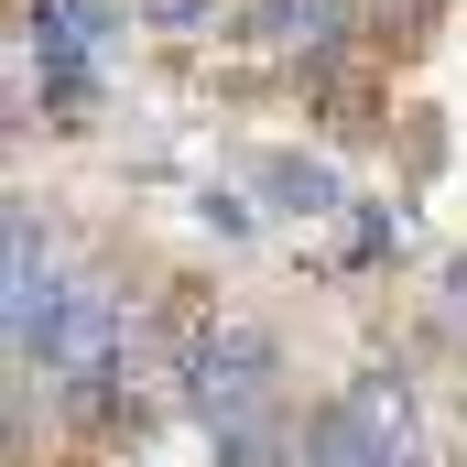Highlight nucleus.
I'll return each instance as SVG.
<instances>
[{
  "label": "nucleus",
  "instance_id": "obj_1",
  "mask_svg": "<svg viewBox=\"0 0 467 467\" xmlns=\"http://www.w3.org/2000/svg\"><path fill=\"white\" fill-rule=\"evenodd\" d=\"M185 402H196L207 424L272 413V337H261V327H207L196 358H185Z\"/></svg>",
  "mask_w": 467,
  "mask_h": 467
},
{
  "label": "nucleus",
  "instance_id": "obj_2",
  "mask_svg": "<svg viewBox=\"0 0 467 467\" xmlns=\"http://www.w3.org/2000/svg\"><path fill=\"white\" fill-rule=\"evenodd\" d=\"M44 369H55L66 391H99V380L119 369V305L99 294V283H88V294H66V316L44 327Z\"/></svg>",
  "mask_w": 467,
  "mask_h": 467
},
{
  "label": "nucleus",
  "instance_id": "obj_3",
  "mask_svg": "<svg viewBox=\"0 0 467 467\" xmlns=\"http://www.w3.org/2000/svg\"><path fill=\"white\" fill-rule=\"evenodd\" d=\"M109 11L119 0H33V55H44V77L88 66V55L109 44Z\"/></svg>",
  "mask_w": 467,
  "mask_h": 467
},
{
  "label": "nucleus",
  "instance_id": "obj_4",
  "mask_svg": "<svg viewBox=\"0 0 467 467\" xmlns=\"http://www.w3.org/2000/svg\"><path fill=\"white\" fill-rule=\"evenodd\" d=\"M305 467H413V446L369 435V424H358V402H337V413H316V424H305Z\"/></svg>",
  "mask_w": 467,
  "mask_h": 467
},
{
  "label": "nucleus",
  "instance_id": "obj_5",
  "mask_svg": "<svg viewBox=\"0 0 467 467\" xmlns=\"http://www.w3.org/2000/svg\"><path fill=\"white\" fill-rule=\"evenodd\" d=\"M250 33H261V44H327V33H337V0H261Z\"/></svg>",
  "mask_w": 467,
  "mask_h": 467
},
{
  "label": "nucleus",
  "instance_id": "obj_6",
  "mask_svg": "<svg viewBox=\"0 0 467 467\" xmlns=\"http://www.w3.org/2000/svg\"><path fill=\"white\" fill-rule=\"evenodd\" d=\"M261 185H272V207H305V218H316V207H337V174H327V163H294V152H272V163H261Z\"/></svg>",
  "mask_w": 467,
  "mask_h": 467
},
{
  "label": "nucleus",
  "instance_id": "obj_7",
  "mask_svg": "<svg viewBox=\"0 0 467 467\" xmlns=\"http://www.w3.org/2000/svg\"><path fill=\"white\" fill-rule=\"evenodd\" d=\"M218 457H229V467H283V435H272V413H250V424H218Z\"/></svg>",
  "mask_w": 467,
  "mask_h": 467
},
{
  "label": "nucleus",
  "instance_id": "obj_8",
  "mask_svg": "<svg viewBox=\"0 0 467 467\" xmlns=\"http://www.w3.org/2000/svg\"><path fill=\"white\" fill-rule=\"evenodd\" d=\"M130 11H141V22H174V33H185V22H207V0H130Z\"/></svg>",
  "mask_w": 467,
  "mask_h": 467
}]
</instances>
